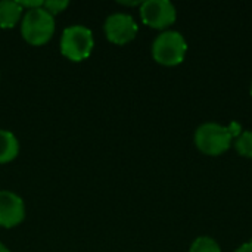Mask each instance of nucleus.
Instances as JSON below:
<instances>
[{
  "mask_svg": "<svg viewBox=\"0 0 252 252\" xmlns=\"http://www.w3.org/2000/svg\"><path fill=\"white\" fill-rule=\"evenodd\" d=\"M235 252H252V241L251 242L244 244V245H241Z\"/></svg>",
  "mask_w": 252,
  "mask_h": 252,
  "instance_id": "nucleus-14",
  "label": "nucleus"
},
{
  "mask_svg": "<svg viewBox=\"0 0 252 252\" xmlns=\"http://www.w3.org/2000/svg\"><path fill=\"white\" fill-rule=\"evenodd\" d=\"M0 252H10V251H9V250H7V248H6V247H4V245L0 242Z\"/></svg>",
  "mask_w": 252,
  "mask_h": 252,
  "instance_id": "nucleus-16",
  "label": "nucleus"
},
{
  "mask_svg": "<svg viewBox=\"0 0 252 252\" xmlns=\"http://www.w3.org/2000/svg\"><path fill=\"white\" fill-rule=\"evenodd\" d=\"M106 38L114 44H127L130 43L137 31L139 27L134 18L128 13H112L106 18L103 25Z\"/></svg>",
  "mask_w": 252,
  "mask_h": 252,
  "instance_id": "nucleus-6",
  "label": "nucleus"
},
{
  "mask_svg": "<svg viewBox=\"0 0 252 252\" xmlns=\"http://www.w3.org/2000/svg\"><path fill=\"white\" fill-rule=\"evenodd\" d=\"M142 21L152 28H167L177 18L176 6L170 0H146L140 4Z\"/></svg>",
  "mask_w": 252,
  "mask_h": 252,
  "instance_id": "nucleus-5",
  "label": "nucleus"
},
{
  "mask_svg": "<svg viewBox=\"0 0 252 252\" xmlns=\"http://www.w3.org/2000/svg\"><path fill=\"white\" fill-rule=\"evenodd\" d=\"M43 3H44V1H41V0H28V1L19 0V1H18V4H19L22 9H27V10H32V9H37V7H43Z\"/></svg>",
  "mask_w": 252,
  "mask_h": 252,
  "instance_id": "nucleus-13",
  "label": "nucleus"
},
{
  "mask_svg": "<svg viewBox=\"0 0 252 252\" xmlns=\"http://www.w3.org/2000/svg\"><path fill=\"white\" fill-rule=\"evenodd\" d=\"M189 252H221L219 242L211 236H199L190 245Z\"/></svg>",
  "mask_w": 252,
  "mask_h": 252,
  "instance_id": "nucleus-10",
  "label": "nucleus"
},
{
  "mask_svg": "<svg viewBox=\"0 0 252 252\" xmlns=\"http://www.w3.org/2000/svg\"><path fill=\"white\" fill-rule=\"evenodd\" d=\"M19 154V142L16 136L7 130L0 128V164L13 161Z\"/></svg>",
  "mask_w": 252,
  "mask_h": 252,
  "instance_id": "nucleus-9",
  "label": "nucleus"
},
{
  "mask_svg": "<svg viewBox=\"0 0 252 252\" xmlns=\"http://www.w3.org/2000/svg\"><path fill=\"white\" fill-rule=\"evenodd\" d=\"M24 9L18 1L0 0V28H13L22 19Z\"/></svg>",
  "mask_w": 252,
  "mask_h": 252,
  "instance_id": "nucleus-8",
  "label": "nucleus"
},
{
  "mask_svg": "<svg viewBox=\"0 0 252 252\" xmlns=\"http://www.w3.org/2000/svg\"><path fill=\"white\" fill-rule=\"evenodd\" d=\"M251 94H252V83H251Z\"/></svg>",
  "mask_w": 252,
  "mask_h": 252,
  "instance_id": "nucleus-17",
  "label": "nucleus"
},
{
  "mask_svg": "<svg viewBox=\"0 0 252 252\" xmlns=\"http://www.w3.org/2000/svg\"><path fill=\"white\" fill-rule=\"evenodd\" d=\"M118 3L124 6H136V4H142L143 1H118Z\"/></svg>",
  "mask_w": 252,
  "mask_h": 252,
  "instance_id": "nucleus-15",
  "label": "nucleus"
},
{
  "mask_svg": "<svg viewBox=\"0 0 252 252\" xmlns=\"http://www.w3.org/2000/svg\"><path fill=\"white\" fill-rule=\"evenodd\" d=\"M188 52V43L185 37L174 30L162 31L152 43L154 59L167 66H174L183 62Z\"/></svg>",
  "mask_w": 252,
  "mask_h": 252,
  "instance_id": "nucleus-2",
  "label": "nucleus"
},
{
  "mask_svg": "<svg viewBox=\"0 0 252 252\" xmlns=\"http://www.w3.org/2000/svg\"><path fill=\"white\" fill-rule=\"evenodd\" d=\"M68 6H69V1H66V0H47L43 3V7L53 16L63 12Z\"/></svg>",
  "mask_w": 252,
  "mask_h": 252,
  "instance_id": "nucleus-12",
  "label": "nucleus"
},
{
  "mask_svg": "<svg viewBox=\"0 0 252 252\" xmlns=\"http://www.w3.org/2000/svg\"><path fill=\"white\" fill-rule=\"evenodd\" d=\"M21 34L32 46L46 44L55 34V16L44 7L27 10L21 19Z\"/></svg>",
  "mask_w": 252,
  "mask_h": 252,
  "instance_id": "nucleus-1",
  "label": "nucleus"
},
{
  "mask_svg": "<svg viewBox=\"0 0 252 252\" xmlns=\"http://www.w3.org/2000/svg\"><path fill=\"white\" fill-rule=\"evenodd\" d=\"M25 219V204L22 198L10 190H0V227L12 229Z\"/></svg>",
  "mask_w": 252,
  "mask_h": 252,
  "instance_id": "nucleus-7",
  "label": "nucleus"
},
{
  "mask_svg": "<svg viewBox=\"0 0 252 252\" xmlns=\"http://www.w3.org/2000/svg\"><path fill=\"white\" fill-rule=\"evenodd\" d=\"M94 47L93 32L83 25H71L63 30L61 37V53L72 61L81 62L87 59Z\"/></svg>",
  "mask_w": 252,
  "mask_h": 252,
  "instance_id": "nucleus-3",
  "label": "nucleus"
},
{
  "mask_svg": "<svg viewBox=\"0 0 252 252\" xmlns=\"http://www.w3.org/2000/svg\"><path fill=\"white\" fill-rule=\"evenodd\" d=\"M235 148L239 152V155L252 158V131L247 130L239 134V137L235 142Z\"/></svg>",
  "mask_w": 252,
  "mask_h": 252,
  "instance_id": "nucleus-11",
  "label": "nucleus"
},
{
  "mask_svg": "<svg viewBox=\"0 0 252 252\" xmlns=\"http://www.w3.org/2000/svg\"><path fill=\"white\" fill-rule=\"evenodd\" d=\"M232 136V131L219 123H204L195 131V145L207 155H220L229 149Z\"/></svg>",
  "mask_w": 252,
  "mask_h": 252,
  "instance_id": "nucleus-4",
  "label": "nucleus"
}]
</instances>
